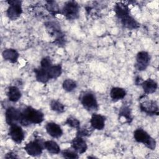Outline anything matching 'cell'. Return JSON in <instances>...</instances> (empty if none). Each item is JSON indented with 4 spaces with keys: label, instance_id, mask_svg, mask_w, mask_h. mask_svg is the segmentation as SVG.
<instances>
[{
    "label": "cell",
    "instance_id": "20",
    "mask_svg": "<svg viewBox=\"0 0 159 159\" xmlns=\"http://www.w3.org/2000/svg\"><path fill=\"white\" fill-rule=\"evenodd\" d=\"M34 72L35 74L36 80L40 83H46L50 80L48 73V70L39 67V68L35 69Z\"/></svg>",
    "mask_w": 159,
    "mask_h": 159
},
{
    "label": "cell",
    "instance_id": "1",
    "mask_svg": "<svg viewBox=\"0 0 159 159\" xmlns=\"http://www.w3.org/2000/svg\"><path fill=\"white\" fill-rule=\"evenodd\" d=\"M114 11L121 24L125 28L135 29L140 26L137 21L130 15L127 5L122 2H118L114 7Z\"/></svg>",
    "mask_w": 159,
    "mask_h": 159
},
{
    "label": "cell",
    "instance_id": "7",
    "mask_svg": "<svg viewBox=\"0 0 159 159\" xmlns=\"http://www.w3.org/2000/svg\"><path fill=\"white\" fill-rule=\"evenodd\" d=\"M81 102L83 106L89 111H97L99 107L95 95L91 92H86L82 95Z\"/></svg>",
    "mask_w": 159,
    "mask_h": 159
},
{
    "label": "cell",
    "instance_id": "13",
    "mask_svg": "<svg viewBox=\"0 0 159 159\" xmlns=\"http://www.w3.org/2000/svg\"><path fill=\"white\" fill-rule=\"evenodd\" d=\"M71 145L73 149L80 154L84 153L88 148L86 141L82 138V137L79 135H77L72 140Z\"/></svg>",
    "mask_w": 159,
    "mask_h": 159
},
{
    "label": "cell",
    "instance_id": "8",
    "mask_svg": "<svg viewBox=\"0 0 159 159\" xmlns=\"http://www.w3.org/2000/svg\"><path fill=\"white\" fill-rule=\"evenodd\" d=\"M5 117L7 124L9 125L20 124L22 118V111L14 107H9L6 111Z\"/></svg>",
    "mask_w": 159,
    "mask_h": 159
},
{
    "label": "cell",
    "instance_id": "21",
    "mask_svg": "<svg viewBox=\"0 0 159 159\" xmlns=\"http://www.w3.org/2000/svg\"><path fill=\"white\" fill-rule=\"evenodd\" d=\"M43 147L50 153L58 154L60 152V147L58 144L53 140H47L43 142Z\"/></svg>",
    "mask_w": 159,
    "mask_h": 159
},
{
    "label": "cell",
    "instance_id": "29",
    "mask_svg": "<svg viewBox=\"0 0 159 159\" xmlns=\"http://www.w3.org/2000/svg\"><path fill=\"white\" fill-rule=\"evenodd\" d=\"M52 65V61L49 57H44L40 61V68L48 70L50 67Z\"/></svg>",
    "mask_w": 159,
    "mask_h": 159
},
{
    "label": "cell",
    "instance_id": "3",
    "mask_svg": "<svg viewBox=\"0 0 159 159\" xmlns=\"http://www.w3.org/2000/svg\"><path fill=\"white\" fill-rule=\"evenodd\" d=\"M134 138L136 142L144 144L150 150H155L156 147L155 140L142 129H137L134 131Z\"/></svg>",
    "mask_w": 159,
    "mask_h": 159
},
{
    "label": "cell",
    "instance_id": "12",
    "mask_svg": "<svg viewBox=\"0 0 159 159\" xmlns=\"http://www.w3.org/2000/svg\"><path fill=\"white\" fill-rule=\"evenodd\" d=\"M140 109L141 111L150 116L158 114V104L155 101L149 100L142 102L140 104Z\"/></svg>",
    "mask_w": 159,
    "mask_h": 159
},
{
    "label": "cell",
    "instance_id": "27",
    "mask_svg": "<svg viewBox=\"0 0 159 159\" xmlns=\"http://www.w3.org/2000/svg\"><path fill=\"white\" fill-rule=\"evenodd\" d=\"M46 7L47 9L52 14H55L59 12L58 5L54 1H47Z\"/></svg>",
    "mask_w": 159,
    "mask_h": 159
},
{
    "label": "cell",
    "instance_id": "30",
    "mask_svg": "<svg viewBox=\"0 0 159 159\" xmlns=\"http://www.w3.org/2000/svg\"><path fill=\"white\" fill-rule=\"evenodd\" d=\"M5 158H17V157L14 153L9 152V153L6 154V155L5 156Z\"/></svg>",
    "mask_w": 159,
    "mask_h": 159
},
{
    "label": "cell",
    "instance_id": "19",
    "mask_svg": "<svg viewBox=\"0 0 159 159\" xmlns=\"http://www.w3.org/2000/svg\"><path fill=\"white\" fill-rule=\"evenodd\" d=\"M126 95V91L124 88L120 87H113L110 91V96L114 101L122 99Z\"/></svg>",
    "mask_w": 159,
    "mask_h": 159
},
{
    "label": "cell",
    "instance_id": "2",
    "mask_svg": "<svg viewBox=\"0 0 159 159\" xmlns=\"http://www.w3.org/2000/svg\"><path fill=\"white\" fill-rule=\"evenodd\" d=\"M44 114L40 110L28 106L22 111V118L20 124L27 125L30 124H38L43 122Z\"/></svg>",
    "mask_w": 159,
    "mask_h": 159
},
{
    "label": "cell",
    "instance_id": "17",
    "mask_svg": "<svg viewBox=\"0 0 159 159\" xmlns=\"http://www.w3.org/2000/svg\"><path fill=\"white\" fill-rule=\"evenodd\" d=\"M143 91L146 94H152L157 89L158 85L157 82L150 78H148L145 81H143L142 83L141 84Z\"/></svg>",
    "mask_w": 159,
    "mask_h": 159
},
{
    "label": "cell",
    "instance_id": "18",
    "mask_svg": "<svg viewBox=\"0 0 159 159\" xmlns=\"http://www.w3.org/2000/svg\"><path fill=\"white\" fill-rule=\"evenodd\" d=\"M7 96L10 101L15 102L18 101L21 98V92L16 86H11L8 88Z\"/></svg>",
    "mask_w": 159,
    "mask_h": 159
},
{
    "label": "cell",
    "instance_id": "6",
    "mask_svg": "<svg viewBox=\"0 0 159 159\" xmlns=\"http://www.w3.org/2000/svg\"><path fill=\"white\" fill-rule=\"evenodd\" d=\"M8 4L9 5L6 14L10 20H14L17 19L22 13V1L18 0L7 1Z\"/></svg>",
    "mask_w": 159,
    "mask_h": 159
},
{
    "label": "cell",
    "instance_id": "15",
    "mask_svg": "<svg viewBox=\"0 0 159 159\" xmlns=\"http://www.w3.org/2000/svg\"><path fill=\"white\" fill-rule=\"evenodd\" d=\"M90 124L93 129L102 130L105 126V117L98 114H93L90 119Z\"/></svg>",
    "mask_w": 159,
    "mask_h": 159
},
{
    "label": "cell",
    "instance_id": "10",
    "mask_svg": "<svg viewBox=\"0 0 159 159\" xmlns=\"http://www.w3.org/2000/svg\"><path fill=\"white\" fill-rule=\"evenodd\" d=\"M150 57L148 52L140 51L137 54L135 68L139 71L145 70L149 65Z\"/></svg>",
    "mask_w": 159,
    "mask_h": 159
},
{
    "label": "cell",
    "instance_id": "5",
    "mask_svg": "<svg viewBox=\"0 0 159 159\" xmlns=\"http://www.w3.org/2000/svg\"><path fill=\"white\" fill-rule=\"evenodd\" d=\"M45 27L50 35L55 37V42L59 46L65 43L64 35L58 24L54 22H47L45 23Z\"/></svg>",
    "mask_w": 159,
    "mask_h": 159
},
{
    "label": "cell",
    "instance_id": "22",
    "mask_svg": "<svg viewBox=\"0 0 159 159\" xmlns=\"http://www.w3.org/2000/svg\"><path fill=\"white\" fill-rule=\"evenodd\" d=\"M62 73V68L60 65H52L48 70V73L50 79L58 78Z\"/></svg>",
    "mask_w": 159,
    "mask_h": 159
},
{
    "label": "cell",
    "instance_id": "9",
    "mask_svg": "<svg viewBox=\"0 0 159 159\" xmlns=\"http://www.w3.org/2000/svg\"><path fill=\"white\" fill-rule=\"evenodd\" d=\"M43 148V143L42 144L39 140H37L29 142L24 147V150L27 153L32 157L40 155Z\"/></svg>",
    "mask_w": 159,
    "mask_h": 159
},
{
    "label": "cell",
    "instance_id": "23",
    "mask_svg": "<svg viewBox=\"0 0 159 159\" xmlns=\"http://www.w3.org/2000/svg\"><path fill=\"white\" fill-rule=\"evenodd\" d=\"M50 108L52 111L58 113H61L65 111V106L60 101L57 100H52L50 104Z\"/></svg>",
    "mask_w": 159,
    "mask_h": 159
},
{
    "label": "cell",
    "instance_id": "4",
    "mask_svg": "<svg viewBox=\"0 0 159 159\" xmlns=\"http://www.w3.org/2000/svg\"><path fill=\"white\" fill-rule=\"evenodd\" d=\"M62 14L68 20L76 19L80 14L78 4L75 1L66 2L62 9Z\"/></svg>",
    "mask_w": 159,
    "mask_h": 159
},
{
    "label": "cell",
    "instance_id": "25",
    "mask_svg": "<svg viewBox=\"0 0 159 159\" xmlns=\"http://www.w3.org/2000/svg\"><path fill=\"white\" fill-rule=\"evenodd\" d=\"M119 116L120 117L124 118L125 122H130V120H132L130 110L127 106H123L120 109L119 112Z\"/></svg>",
    "mask_w": 159,
    "mask_h": 159
},
{
    "label": "cell",
    "instance_id": "16",
    "mask_svg": "<svg viewBox=\"0 0 159 159\" xmlns=\"http://www.w3.org/2000/svg\"><path fill=\"white\" fill-rule=\"evenodd\" d=\"M2 55L5 60L9 61L12 63H16L19 57V53L17 52V50L13 48L5 49L2 52Z\"/></svg>",
    "mask_w": 159,
    "mask_h": 159
},
{
    "label": "cell",
    "instance_id": "14",
    "mask_svg": "<svg viewBox=\"0 0 159 159\" xmlns=\"http://www.w3.org/2000/svg\"><path fill=\"white\" fill-rule=\"evenodd\" d=\"M45 129L48 135L53 138H59L63 134L61 127L55 122H48L45 125Z\"/></svg>",
    "mask_w": 159,
    "mask_h": 159
},
{
    "label": "cell",
    "instance_id": "28",
    "mask_svg": "<svg viewBox=\"0 0 159 159\" xmlns=\"http://www.w3.org/2000/svg\"><path fill=\"white\" fill-rule=\"evenodd\" d=\"M62 156L66 158H78V153L75 150L66 149L62 152Z\"/></svg>",
    "mask_w": 159,
    "mask_h": 159
},
{
    "label": "cell",
    "instance_id": "26",
    "mask_svg": "<svg viewBox=\"0 0 159 159\" xmlns=\"http://www.w3.org/2000/svg\"><path fill=\"white\" fill-rule=\"evenodd\" d=\"M65 124L72 128L76 129L77 130L80 127V122L76 118L72 116H70L66 119Z\"/></svg>",
    "mask_w": 159,
    "mask_h": 159
},
{
    "label": "cell",
    "instance_id": "11",
    "mask_svg": "<svg viewBox=\"0 0 159 159\" xmlns=\"http://www.w3.org/2000/svg\"><path fill=\"white\" fill-rule=\"evenodd\" d=\"M8 134L11 139L17 143H20L25 137L24 130L19 124L10 125Z\"/></svg>",
    "mask_w": 159,
    "mask_h": 159
},
{
    "label": "cell",
    "instance_id": "24",
    "mask_svg": "<svg viewBox=\"0 0 159 159\" xmlns=\"http://www.w3.org/2000/svg\"><path fill=\"white\" fill-rule=\"evenodd\" d=\"M62 86L64 90H65L66 91L71 92L76 89L77 84L74 80L71 79H66L63 82Z\"/></svg>",
    "mask_w": 159,
    "mask_h": 159
}]
</instances>
